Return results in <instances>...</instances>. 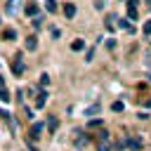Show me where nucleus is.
I'll list each match as a JSON object with an SVG mask.
<instances>
[{"label": "nucleus", "mask_w": 151, "mask_h": 151, "mask_svg": "<svg viewBox=\"0 0 151 151\" xmlns=\"http://www.w3.org/2000/svg\"><path fill=\"white\" fill-rule=\"evenodd\" d=\"M123 109H125V104H123V101H113V104H111V111H116V113H120Z\"/></svg>", "instance_id": "20"}, {"label": "nucleus", "mask_w": 151, "mask_h": 151, "mask_svg": "<svg viewBox=\"0 0 151 151\" xmlns=\"http://www.w3.org/2000/svg\"><path fill=\"white\" fill-rule=\"evenodd\" d=\"M2 38H5V40H14V38H17V31H14V28H2Z\"/></svg>", "instance_id": "14"}, {"label": "nucleus", "mask_w": 151, "mask_h": 151, "mask_svg": "<svg viewBox=\"0 0 151 151\" xmlns=\"http://www.w3.org/2000/svg\"><path fill=\"white\" fill-rule=\"evenodd\" d=\"M146 106H151V97H149V99H146Z\"/></svg>", "instance_id": "30"}, {"label": "nucleus", "mask_w": 151, "mask_h": 151, "mask_svg": "<svg viewBox=\"0 0 151 151\" xmlns=\"http://www.w3.org/2000/svg\"><path fill=\"white\" fill-rule=\"evenodd\" d=\"M71 50H73V52H83V50H85V40H83V38H76V40L71 42Z\"/></svg>", "instance_id": "10"}, {"label": "nucleus", "mask_w": 151, "mask_h": 151, "mask_svg": "<svg viewBox=\"0 0 151 151\" xmlns=\"http://www.w3.org/2000/svg\"><path fill=\"white\" fill-rule=\"evenodd\" d=\"M106 47H109V50H113V47H116V40H113V38H109V40H106Z\"/></svg>", "instance_id": "28"}, {"label": "nucleus", "mask_w": 151, "mask_h": 151, "mask_svg": "<svg viewBox=\"0 0 151 151\" xmlns=\"http://www.w3.org/2000/svg\"><path fill=\"white\" fill-rule=\"evenodd\" d=\"M0 116H2V120H5L7 125H9V130L14 132V130H17V120L12 118V113H9V111H0Z\"/></svg>", "instance_id": "6"}, {"label": "nucleus", "mask_w": 151, "mask_h": 151, "mask_svg": "<svg viewBox=\"0 0 151 151\" xmlns=\"http://www.w3.org/2000/svg\"><path fill=\"white\" fill-rule=\"evenodd\" d=\"M57 127H59L57 116H50V118H47V130H50V132H57Z\"/></svg>", "instance_id": "12"}, {"label": "nucleus", "mask_w": 151, "mask_h": 151, "mask_svg": "<svg viewBox=\"0 0 151 151\" xmlns=\"http://www.w3.org/2000/svg\"><path fill=\"white\" fill-rule=\"evenodd\" d=\"M142 33H144V35H151V21H146V24H144V28H142Z\"/></svg>", "instance_id": "26"}, {"label": "nucleus", "mask_w": 151, "mask_h": 151, "mask_svg": "<svg viewBox=\"0 0 151 151\" xmlns=\"http://www.w3.org/2000/svg\"><path fill=\"white\" fill-rule=\"evenodd\" d=\"M17 7H19V0H7V5H5V14H14L17 12Z\"/></svg>", "instance_id": "8"}, {"label": "nucleus", "mask_w": 151, "mask_h": 151, "mask_svg": "<svg viewBox=\"0 0 151 151\" xmlns=\"http://www.w3.org/2000/svg\"><path fill=\"white\" fill-rule=\"evenodd\" d=\"M127 19H130V21H134V19H137V7L127 5Z\"/></svg>", "instance_id": "18"}, {"label": "nucleus", "mask_w": 151, "mask_h": 151, "mask_svg": "<svg viewBox=\"0 0 151 151\" xmlns=\"http://www.w3.org/2000/svg\"><path fill=\"white\" fill-rule=\"evenodd\" d=\"M94 113H99V104H92L90 109H85V116H94Z\"/></svg>", "instance_id": "21"}, {"label": "nucleus", "mask_w": 151, "mask_h": 151, "mask_svg": "<svg viewBox=\"0 0 151 151\" xmlns=\"http://www.w3.org/2000/svg\"><path fill=\"white\" fill-rule=\"evenodd\" d=\"M101 125H104V120H101V118H92V120L87 123V127H90V130H94V127H101Z\"/></svg>", "instance_id": "16"}, {"label": "nucleus", "mask_w": 151, "mask_h": 151, "mask_svg": "<svg viewBox=\"0 0 151 151\" xmlns=\"http://www.w3.org/2000/svg\"><path fill=\"white\" fill-rule=\"evenodd\" d=\"M42 130H45V125H42V123H31V127H28V142H35V139H40Z\"/></svg>", "instance_id": "2"}, {"label": "nucleus", "mask_w": 151, "mask_h": 151, "mask_svg": "<svg viewBox=\"0 0 151 151\" xmlns=\"http://www.w3.org/2000/svg\"><path fill=\"white\" fill-rule=\"evenodd\" d=\"M45 104H47V90H40L35 94V109H42Z\"/></svg>", "instance_id": "5"}, {"label": "nucleus", "mask_w": 151, "mask_h": 151, "mask_svg": "<svg viewBox=\"0 0 151 151\" xmlns=\"http://www.w3.org/2000/svg\"><path fill=\"white\" fill-rule=\"evenodd\" d=\"M118 28H123V31H127V33H132L134 28H132V24H130V19H118Z\"/></svg>", "instance_id": "11"}, {"label": "nucleus", "mask_w": 151, "mask_h": 151, "mask_svg": "<svg viewBox=\"0 0 151 151\" xmlns=\"http://www.w3.org/2000/svg\"><path fill=\"white\" fill-rule=\"evenodd\" d=\"M92 57H94V50H87L85 52V61H92Z\"/></svg>", "instance_id": "27"}, {"label": "nucleus", "mask_w": 151, "mask_h": 151, "mask_svg": "<svg viewBox=\"0 0 151 151\" xmlns=\"http://www.w3.org/2000/svg\"><path fill=\"white\" fill-rule=\"evenodd\" d=\"M31 24H33V28L38 31V28L42 26V17H40V14H38V17H33V21H31Z\"/></svg>", "instance_id": "23"}, {"label": "nucleus", "mask_w": 151, "mask_h": 151, "mask_svg": "<svg viewBox=\"0 0 151 151\" xmlns=\"http://www.w3.org/2000/svg\"><path fill=\"white\" fill-rule=\"evenodd\" d=\"M9 99H12V97H9V92H7V87H5V90H0V101H5V104H7Z\"/></svg>", "instance_id": "24"}, {"label": "nucleus", "mask_w": 151, "mask_h": 151, "mask_svg": "<svg viewBox=\"0 0 151 151\" xmlns=\"http://www.w3.org/2000/svg\"><path fill=\"white\" fill-rule=\"evenodd\" d=\"M109 139H111V134H109L106 130H101V132L97 134V142H109Z\"/></svg>", "instance_id": "22"}, {"label": "nucleus", "mask_w": 151, "mask_h": 151, "mask_svg": "<svg viewBox=\"0 0 151 151\" xmlns=\"http://www.w3.org/2000/svg\"><path fill=\"white\" fill-rule=\"evenodd\" d=\"M0 19H2V17H0Z\"/></svg>", "instance_id": "32"}, {"label": "nucleus", "mask_w": 151, "mask_h": 151, "mask_svg": "<svg viewBox=\"0 0 151 151\" xmlns=\"http://www.w3.org/2000/svg\"><path fill=\"white\" fill-rule=\"evenodd\" d=\"M45 9H47L50 14H54V12L59 9V5H57V0H45Z\"/></svg>", "instance_id": "13"}, {"label": "nucleus", "mask_w": 151, "mask_h": 151, "mask_svg": "<svg viewBox=\"0 0 151 151\" xmlns=\"http://www.w3.org/2000/svg\"><path fill=\"white\" fill-rule=\"evenodd\" d=\"M35 47H38V35H28V38H26V50L33 52Z\"/></svg>", "instance_id": "9"}, {"label": "nucleus", "mask_w": 151, "mask_h": 151, "mask_svg": "<svg viewBox=\"0 0 151 151\" xmlns=\"http://www.w3.org/2000/svg\"><path fill=\"white\" fill-rule=\"evenodd\" d=\"M24 71H26V64L21 61V52H17V54H14V59H12V73H14L17 78H21V76H24Z\"/></svg>", "instance_id": "1"}, {"label": "nucleus", "mask_w": 151, "mask_h": 151, "mask_svg": "<svg viewBox=\"0 0 151 151\" xmlns=\"http://www.w3.org/2000/svg\"><path fill=\"white\" fill-rule=\"evenodd\" d=\"M76 12H78V9H76V5H73V2H66V5H64V17H66V19H73V17H76Z\"/></svg>", "instance_id": "7"}, {"label": "nucleus", "mask_w": 151, "mask_h": 151, "mask_svg": "<svg viewBox=\"0 0 151 151\" xmlns=\"http://www.w3.org/2000/svg\"><path fill=\"white\" fill-rule=\"evenodd\" d=\"M113 21H118V19H116V14H106V21H104V24H106V28H109V31L113 28Z\"/></svg>", "instance_id": "19"}, {"label": "nucleus", "mask_w": 151, "mask_h": 151, "mask_svg": "<svg viewBox=\"0 0 151 151\" xmlns=\"http://www.w3.org/2000/svg\"><path fill=\"white\" fill-rule=\"evenodd\" d=\"M97 151H111V139L109 142H97Z\"/></svg>", "instance_id": "17"}, {"label": "nucleus", "mask_w": 151, "mask_h": 151, "mask_svg": "<svg viewBox=\"0 0 151 151\" xmlns=\"http://www.w3.org/2000/svg\"><path fill=\"white\" fill-rule=\"evenodd\" d=\"M142 137H125L123 142H120V146H127V149H132V151H139L142 149Z\"/></svg>", "instance_id": "3"}, {"label": "nucleus", "mask_w": 151, "mask_h": 151, "mask_svg": "<svg viewBox=\"0 0 151 151\" xmlns=\"http://www.w3.org/2000/svg\"><path fill=\"white\" fill-rule=\"evenodd\" d=\"M0 90H5V78L0 76Z\"/></svg>", "instance_id": "29"}, {"label": "nucleus", "mask_w": 151, "mask_h": 151, "mask_svg": "<svg viewBox=\"0 0 151 151\" xmlns=\"http://www.w3.org/2000/svg\"><path fill=\"white\" fill-rule=\"evenodd\" d=\"M24 14H26V17H31V19H33V17H38V14H40V7H38V5H35V2H28V5H26V7H24Z\"/></svg>", "instance_id": "4"}, {"label": "nucleus", "mask_w": 151, "mask_h": 151, "mask_svg": "<svg viewBox=\"0 0 151 151\" xmlns=\"http://www.w3.org/2000/svg\"><path fill=\"white\" fill-rule=\"evenodd\" d=\"M40 85H42V87H47V85H50V76H47V73H42V76H40Z\"/></svg>", "instance_id": "25"}, {"label": "nucleus", "mask_w": 151, "mask_h": 151, "mask_svg": "<svg viewBox=\"0 0 151 151\" xmlns=\"http://www.w3.org/2000/svg\"><path fill=\"white\" fill-rule=\"evenodd\" d=\"M87 142H90V137H87V134H83V132H78V137H76V144H78V146H85Z\"/></svg>", "instance_id": "15"}, {"label": "nucleus", "mask_w": 151, "mask_h": 151, "mask_svg": "<svg viewBox=\"0 0 151 151\" xmlns=\"http://www.w3.org/2000/svg\"><path fill=\"white\" fill-rule=\"evenodd\" d=\"M144 2H146V5H149V9H151V0H144Z\"/></svg>", "instance_id": "31"}]
</instances>
